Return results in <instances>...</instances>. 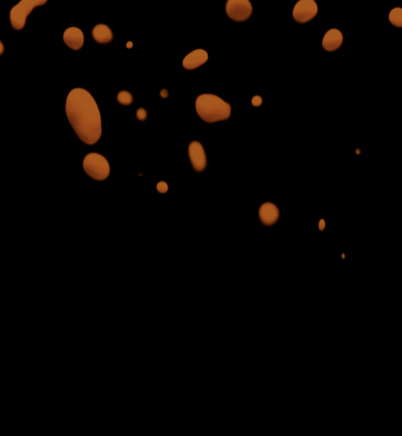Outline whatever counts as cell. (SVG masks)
<instances>
[{
	"mask_svg": "<svg viewBox=\"0 0 402 436\" xmlns=\"http://www.w3.org/2000/svg\"><path fill=\"white\" fill-rule=\"evenodd\" d=\"M69 122L86 144L92 145L100 139L102 120L95 99L86 90L76 88L69 92L66 102Z\"/></svg>",
	"mask_w": 402,
	"mask_h": 436,
	"instance_id": "6da1fadb",
	"label": "cell"
},
{
	"mask_svg": "<svg viewBox=\"0 0 402 436\" xmlns=\"http://www.w3.org/2000/svg\"><path fill=\"white\" fill-rule=\"evenodd\" d=\"M196 111L203 120L208 123L225 120L231 114V106L215 95L204 94L196 100Z\"/></svg>",
	"mask_w": 402,
	"mask_h": 436,
	"instance_id": "7a4b0ae2",
	"label": "cell"
},
{
	"mask_svg": "<svg viewBox=\"0 0 402 436\" xmlns=\"http://www.w3.org/2000/svg\"><path fill=\"white\" fill-rule=\"evenodd\" d=\"M84 170L90 178L104 181L110 176V164L102 155L90 152L84 160Z\"/></svg>",
	"mask_w": 402,
	"mask_h": 436,
	"instance_id": "3957f363",
	"label": "cell"
},
{
	"mask_svg": "<svg viewBox=\"0 0 402 436\" xmlns=\"http://www.w3.org/2000/svg\"><path fill=\"white\" fill-rule=\"evenodd\" d=\"M47 0H22L14 6L10 13V22L14 29L20 30L25 26L26 19L32 10L37 6H43Z\"/></svg>",
	"mask_w": 402,
	"mask_h": 436,
	"instance_id": "277c9868",
	"label": "cell"
},
{
	"mask_svg": "<svg viewBox=\"0 0 402 436\" xmlns=\"http://www.w3.org/2000/svg\"><path fill=\"white\" fill-rule=\"evenodd\" d=\"M226 12L232 20L244 22L250 18L252 6L249 0H228Z\"/></svg>",
	"mask_w": 402,
	"mask_h": 436,
	"instance_id": "5b68a950",
	"label": "cell"
},
{
	"mask_svg": "<svg viewBox=\"0 0 402 436\" xmlns=\"http://www.w3.org/2000/svg\"><path fill=\"white\" fill-rule=\"evenodd\" d=\"M318 13V6L314 0H299L293 10V18L298 22H307Z\"/></svg>",
	"mask_w": 402,
	"mask_h": 436,
	"instance_id": "8992f818",
	"label": "cell"
},
{
	"mask_svg": "<svg viewBox=\"0 0 402 436\" xmlns=\"http://www.w3.org/2000/svg\"><path fill=\"white\" fill-rule=\"evenodd\" d=\"M190 160L196 172H202L206 166V156L204 148L198 142H192L188 146Z\"/></svg>",
	"mask_w": 402,
	"mask_h": 436,
	"instance_id": "52a82bcc",
	"label": "cell"
},
{
	"mask_svg": "<svg viewBox=\"0 0 402 436\" xmlns=\"http://www.w3.org/2000/svg\"><path fill=\"white\" fill-rule=\"evenodd\" d=\"M64 40L69 48L78 50L84 44L83 32L78 28H69L64 32Z\"/></svg>",
	"mask_w": 402,
	"mask_h": 436,
	"instance_id": "ba28073f",
	"label": "cell"
},
{
	"mask_svg": "<svg viewBox=\"0 0 402 436\" xmlns=\"http://www.w3.org/2000/svg\"><path fill=\"white\" fill-rule=\"evenodd\" d=\"M208 60V54L204 50H196L188 54L184 58L182 65L184 68L188 70L197 68L198 66L203 65Z\"/></svg>",
	"mask_w": 402,
	"mask_h": 436,
	"instance_id": "9c48e42d",
	"label": "cell"
},
{
	"mask_svg": "<svg viewBox=\"0 0 402 436\" xmlns=\"http://www.w3.org/2000/svg\"><path fill=\"white\" fill-rule=\"evenodd\" d=\"M342 44V34L338 29L329 30L322 40V46L326 50L334 52L338 49Z\"/></svg>",
	"mask_w": 402,
	"mask_h": 436,
	"instance_id": "30bf717a",
	"label": "cell"
},
{
	"mask_svg": "<svg viewBox=\"0 0 402 436\" xmlns=\"http://www.w3.org/2000/svg\"><path fill=\"white\" fill-rule=\"evenodd\" d=\"M260 219L265 225L276 224L280 216L279 210L273 203H265L262 206L259 210Z\"/></svg>",
	"mask_w": 402,
	"mask_h": 436,
	"instance_id": "8fae6325",
	"label": "cell"
},
{
	"mask_svg": "<svg viewBox=\"0 0 402 436\" xmlns=\"http://www.w3.org/2000/svg\"><path fill=\"white\" fill-rule=\"evenodd\" d=\"M92 36L98 43H110L112 40V32L106 25L99 24L92 30Z\"/></svg>",
	"mask_w": 402,
	"mask_h": 436,
	"instance_id": "7c38bea8",
	"label": "cell"
},
{
	"mask_svg": "<svg viewBox=\"0 0 402 436\" xmlns=\"http://www.w3.org/2000/svg\"><path fill=\"white\" fill-rule=\"evenodd\" d=\"M390 22L394 25V26H398V28H402V8H394V9L392 10H391L390 13Z\"/></svg>",
	"mask_w": 402,
	"mask_h": 436,
	"instance_id": "4fadbf2b",
	"label": "cell"
},
{
	"mask_svg": "<svg viewBox=\"0 0 402 436\" xmlns=\"http://www.w3.org/2000/svg\"><path fill=\"white\" fill-rule=\"evenodd\" d=\"M118 100L123 105H130L133 102L132 96L128 92H120L118 94Z\"/></svg>",
	"mask_w": 402,
	"mask_h": 436,
	"instance_id": "5bb4252c",
	"label": "cell"
},
{
	"mask_svg": "<svg viewBox=\"0 0 402 436\" xmlns=\"http://www.w3.org/2000/svg\"><path fill=\"white\" fill-rule=\"evenodd\" d=\"M157 190H158V192L164 194L168 190V185L164 182H160L157 185Z\"/></svg>",
	"mask_w": 402,
	"mask_h": 436,
	"instance_id": "9a60e30c",
	"label": "cell"
},
{
	"mask_svg": "<svg viewBox=\"0 0 402 436\" xmlns=\"http://www.w3.org/2000/svg\"><path fill=\"white\" fill-rule=\"evenodd\" d=\"M136 116H138V118H139L140 120H145L146 118V110L144 108L138 109V112H136Z\"/></svg>",
	"mask_w": 402,
	"mask_h": 436,
	"instance_id": "2e32d148",
	"label": "cell"
},
{
	"mask_svg": "<svg viewBox=\"0 0 402 436\" xmlns=\"http://www.w3.org/2000/svg\"><path fill=\"white\" fill-rule=\"evenodd\" d=\"M262 102V98H260V96H255V98H253L252 104L253 105H254V106H260V105H261Z\"/></svg>",
	"mask_w": 402,
	"mask_h": 436,
	"instance_id": "e0dca14e",
	"label": "cell"
}]
</instances>
